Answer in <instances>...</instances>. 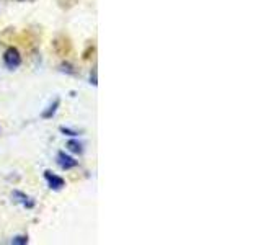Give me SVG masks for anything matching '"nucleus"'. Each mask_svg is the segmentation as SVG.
Instances as JSON below:
<instances>
[{"instance_id":"nucleus-1","label":"nucleus","mask_w":261,"mask_h":245,"mask_svg":"<svg viewBox=\"0 0 261 245\" xmlns=\"http://www.w3.org/2000/svg\"><path fill=\"white\" fill-rule=\"evenodd\" d=\"M4 62L5 65L10 70L16 69V67H20V64H21V56L18 53V49L16 47H8L5 54H4Z\"/></svg>"},{"instance_id":"nucleus-2","label":"nucleus","mask_w":261,"mask_h":245,"mask_svg":"<svg viewBox=\"0 0 261 245\" xmlns=\"http://www.w3.org/2000/svg\"><path fill=\"white\" fill-rule=\"evenodd\" d=\"M44 178H46L49 188H51V190H54V191H59V190H62V188L65 186V180L62 177H59V175L53 174L51 170H46L44 172Z\"/></svg>"},{"instance_id":"nucleus-3","label":"nucleus","mask_w":261,"mask_h":245,"mask_svg":"<svg viewBox=\"0 0 261 245\" xmlns=\"http://www.w3.org/2000/svg\"><path fill=\"white\" fill-rule=\"evenodd\" d=\"M57 165H59L62 170H70L79 165V160L70 157V155H67L65 152H59L57 154Z\"/></svg>"},{"instance_id":"nucleus-4","label":"nucleus","mask_w":261,"mask_h":245,"mask_svg":"<svg viewBox=\"0 0 261 245\" xmlns=\"http://www.w3.org/2000/svg\"><path fill=\"white\" fill-rule=\"evenodd\" d=\"M13 200H16L18 203H21L23 206H27V208H33L35 206V201H33L30 196H27L24 193H21V191H13Z\"/></svg>"},{"instance_id":"nucleus-5","label":"nucleus","mask_w":261,"mask_h":245,"mask_svg":"<svg viewBox=\"0 0 261 245\" xmlns=\"http://www.w3.org/2000/svg\"><path fill=\"white\" fill-rule=\"evenodd\" d=\"M59 105H61V100H59V98H56L54 103H53V105H49V106H47V110L43 113V118H44V119L53 118L54 114H56V111H57V108H59Z\"/></svg>"},{"instance_id":"nucleus-6","label":"nucleus","mask_w":261,"mask_h":245,"mask_svg":"<svg viewBox=\"0 0 261 245\" xmlns=\"http://www.w3.org/2000/svg\"><path fill=\"white\" fill-rule=\"evenodd\" d=\"M67 147H69V151L73 152V154H82V152H84V147H82V144L79 141H75V139H70V141L67 142Z\"/></svg>"},{"instance_id":"nucleus-7","label":"nucleus","mask_w":261,"mask_h":245,"mask_svg":"<svg viewBox=\"0 0 261 245\" xmlns=\"http://www.w3.org/2000/svg\"><path fill=\"white\" fill-rule=\"evenodd\" d=\"M12 245H27L28 243V235H15L10 240Z\"/></svg>"},{"instance_id":"nucleus-8","label":"nucleus","mask_w":261,"mask_h":245,"mask_svg":"<svg viewBox=\"0 0 261 245\" xmlns=\"http://www.w3.org/2000/svg\"><path fill=\"white\" fill-rule=\"evenodd\" d=\"M61 133H64V134H67V136H77L79 133L77 131H72V129H69V128H61Z\"/></svg>"}]
</instances>
